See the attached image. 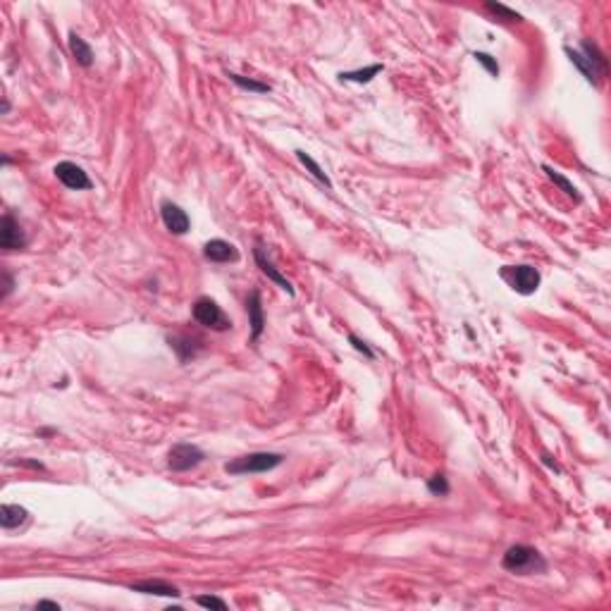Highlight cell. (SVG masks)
Returning <instances> with one entry per match:
<instances>
[{"label":"cell","mask_w":611,"mask_h":611,"mask_svg":"<svg viewBox=\"0 0 611 611\" xmlns=\"http://www.w3.org/2000/svg\"><path fill=\"white\" fill-rule=\"evenodd\" d=\"M502 568L516 575H531V573H545L547 561L535 547L531 545H514L506 549L502 556Z\"/></svg>","instance_id":"cell-1"},{"label":"cell","mask_w":611,"mask_h":611,"mask_svg":"<svg viewBox=\"0 0 611 611\" xmlns=\"http://www.w3.org/2000/svg\"><path fill=\"white\" fill-rule=\"evenodd\" d=\"M284 463L282 454L275 451H251L244 454V456H237L232 461L225 463V473L230 475H251V473H267V470H275L277 465Z\"/></svg>","instance_id":"cell-2"},{"label":"cell","mask_w":611,"mask_h":611,"mask_svg":"<svg viewBox=\"0 0 611 611\" xmlns=\"http://www.w3.org/2000/svg\"><path fill=\"white\" fill-rule=\"evenodd\" d=\"M499 277L521 296L535 294L540 289V282H542L540 270L533 265H504L502 270H499Z\"/></svg>","instance_id":"cell-3"},{"label":"cell","mask_w":611,"mask_h":611,"mask_svg":"<svg viewBox=\"0 0 611 611\" xmlns=\"http://www.w3.org/2000/svg\"><path fill=\"white\" fill-rule=\"evenodd\" d=\"M191 313H194L196 323L203 325V328H208V330H215V332H227V330H232V320L225 316V311L218 306V301L211 299V296H201V299H196Z\"/></svg>","instance_id":"cell-4"},{"label":"cell","mask_w":611,"mask_h":611,"mask_svg":"<svg viewBox=\"0 0 611 611\" xmlns=\"http://www.w3.org/2000/svg\"><path fill=\"white\" fill-rule=\"evenodd\" d=\"M203 461H206V451L196 444H189V442H179L167 451V468L172 473H186V470L196 468Z\"/></svg>","instance_id":"cell-5"},{"label":"cell","mask_w":611,"mask_h":611,"mask_svg":"<svg viewBox=\"0 0 611 611\" xmlns=\"http://www.w3.org/2000/svg\"><path fill=\"white\" fill-rule=\"evenodd\" d=\"M27 234L22 230V225L17 223V218L13 213L3 215V223H0V246L5 251H24L27 248Z\"/></svg>","instance_id":"cell-6"},{"label":"cell","mask_w":611,"mask_h":611,"mask_svg":"<svg viewBox=\"0 0 611 611\" xmlns=\"http://www.w3.org/2000/svg\"><path fill=\"white\" fill-rule=\"evenodd\" d=\"M253 258H255V265L260 267V272H263V275L270 279V282H275L279 289H282V292H287L289 296H294L296 292H294V287H292V282H289L287 277L282 275V272L277 270L275 267V263H272L270 260V255H267V248L263 246V241L260 239H255V246H253Z\"/></svg>","instance_id":"cell-7"},{"label":"cell","mask_w":611,"mask_h":611,"mask_svg":"<svg viewBox=\"0 0 611 611\" xmlns=\"http://www.w3.org/2000/svg\"><path fill=\"white\" fill-rule=\"evenodd\" d=\"M53 172H55V177L72 191H86V189H91V186H93V182L89 179V174H86L84 167L77 165V162H72V160L57 162Z\"/></svg>","instance_id":"cell-8"},{"label":"cell","mask_w":611,"mask_h":611,"mask_svg":"<svg viewBox=\"0 0 611 611\" xmlns=\"http://www.w3.org/2000/svg\"><path fill=\"white\" fill-rule=\"evenodd\" d=\"M160 218H162V225L167 227V232H172V234L177 237H184L186 232L191 230V220L189 215H186V211H182L177 203L167 199L160 201Z\"/></svg>","instance_id":"cell-9"},{"label":"cell","mask_w":611,"mask_h":611,"mask_svg":"<svg viewBox=\"0 0 611 611\" xmlns=\"http://www.w3.org/2000/svg\"><path fill=\"white\" fill-rule=\"evenodd\" d=\"M203 258L211 260V263H237L239 260V248L232 241L211 239L203 246Z\"/></svg>","instance_id":"cell-10"},{"label":"cell","mask_w":611,"mask_h":611,"mask_svg":"<svg viewBox=\"0 0 611 611\" xmlns=\"http://www.w3.org/2000/svg\"><path fill=\"white\" fill-rule=\"evenodd\" d=\"M246 313L248 325H251V342H258L265 330V313H263V299H260L258 289H251L246 299Z\"/></svg>","instance_id":"cell-11"},{"label":"cell","mask_w":611,"mask_h":611,"mask_svg":"<svg viewBox=\"0 0 611 611\" xmlns=\"http://www.w3.org/2000/svg\"><path fill=\"white\" fill-rule=\"evenodd\" d=\"M132 592H141V595H155V597H179L177 585L167 583V580H160V578H148V580H139V583H132L129 585Z\"/></svg>","instance_id":"cell-12"},{"label":"cell","mask_w":611,"mask_h":611,"mask_svg":"<svg viewBox=\"0 0 611 611\" xmlns=\"http://www.w3.org/2000/svg\"><path fill=\"white\" fill-rule=\"evenodd\" d=\"M563 53L568 55V60L573 62V67L578 69L580 74H583L587 84H592V86H597V84H599V79H602V74H604V72H599V69H597L595 65H592V62L587 60V57H585L583 53H580L578 48H571V45H563Z\"/></svg>","instance_id":"cell-13"},{"label":"cell","mask_w":611,"mask_h":611,"mask_svg":"<svg viewBox=\"0 0 611 611\" xmlns=\"http://www.w3.org/2000/svg\"><path fill=\"white\" fill-rule=\"evenodd\" d=\"M29 521V511L20 504H3L0 506V526L3 531H15L22 523Z\"/></svg>","instance_id":"cell-14"},{"label":"cell","mask_w":611,"mask_h":611,"mask_svg":"<svg viewBox=\"0 0 611 611\" xmlns=\"http://www.w3.org/2000/svg\"><path fill=\"white\" fill-rule=\"evenodd\" d=\"M67 45H69V53H72V57H74V60H77V65L86 67V69H89V67L93 65V48H91L89 43H86L84 38L79 36L77 31L69 34Z\"/></svg>","instance_id":"cell-15"},{"label":"cell","mask_w":611,"mask_h":611,"mask_svg":"<svg viewBox=\"0 0 611 611\" xmlns=\"http://www.w3.org/2000/svg\"><path fill=\"white\" fill-rule=\"evenodd\" d=\"M167 344H170L172 351L177 353L179 363H186V360H191L196 353H199V344L186 335H170L167 337Z\"/></svg>","instance_id":"cell-16"},{"label":"cell","mask_w":611,"mask_h":611,"mask_svg":"<svg viewBox=\"0 0 611 611\" xmlns=\"http://www.w3.org/2000/svg\"><path fill=\"white\" fill-rule=\"evenodd\" d=\"M385 69L382 62H375V65H368L363 69H351V72H339V79L342 81H351V84H370L377 74Z\"/></svg>","instance_id":"cell-17"},{"label":"cell","mask_w":611,"mask_h":611,"mask_svg":"<svg viewBox=\"0 0 611 611\" xmlns=\"http://www.w3.org/2000/svg\"><path fill=\"white\" fill-rule=\"evenodd\" d=\"M542 170L547 174V179H549V182H554L559 189H561L563 194L568 196V199H573L575 203H580V194H578V189L573 186V182H568V179L563 177V174L559 172V170H554L552 165H542Z\"/></svg>","instance_id":"cell-18"},{"label":"cell","mask_w":611,"mask_h":611,"mask_svg":"<svg viewBox=\"0 0 611 611\" xmlns=\"http://www.w3.org/2000/svg\"><path fill=\"white\" fill-rule=\"evenodd\" d=\"M225 77L232 81V84H237L239 89L244 91H251V93H270L272 86L265 84V81H255V79H248V77H241V74L237 72H225Z\"/></svg>","instance_id":"cell-19"},{"label":"cell","mask_w":611,"mask_h":611,"mask_svg":"<svg viewBox=\"0 0 611 611\" xmlns=\"http://www.w3.org/2000/svg\"><path fill=\"white\" fill-rule=\"evenodd\" d=\"M296 158H299V162H301V165H304L306 170L311 172L313 177H316L320 184H325V189H332V186H335V184H332V179H330L328 174L323 172V167H320L318 162L313 160L311 155L306 153V150H296Z\"/></svg>","instance_id":"cell-20"},{"label":"cell","mask_w":611,"mask_h":611,"mask_svg":"<svg viewBox=\"0 0 611 611\" xmlns=\"http://www.w3.org/2000/svg\"><path fill=\"white\" fill-rule=\"evenodd\" d=\"M578 50L587 57V60L592 62V65L599 69V72H607V57H604V53L599 50L597 43H592L590 38H585V41H580V48Z\"/></svg>","instance_id":"cell-21"},{"label":"cell","mask_w":611,"mask_h":611,"mask_svg":"<svg viewBox=\"0 0 611 611\" xmlns=\"http://www.w3.org/2000/svg\"><path fill=\"white\" fill-rule=\"evenodd\" d=\"M428 492L433 494V497H447V494L451 492V485L449 480H447V475L435 473L433 478H428Z\"/></svg>","instance_id":"cell-22"},{"label":"cell","mask_w":611,"mask_h":611,"mask_svg":"<svg viewBox=\"0 0 611 611\" xmlns=\"http://www.w3.org/2000/svg\"><path fill=\"white\" fill-rule=\"evenodd\" d=\"M485 8L490 10L494 17H499V22H523V17L516 13V10L506 8L502 3H492L490 0V3H485Z\"/></svg>","instance_id":"cell-23"},{"label":"cell","mask_w":611,"mask_h":611,"mask_svg":"<svg viewBox=\"0 0 611 611\" xmlns=\"http://www.w3.org/2000/svg\"><path fill=\"white\" fill-rule=\"evenodd\" d=\"M473 60H475V62H480V65L485 67L487 72L492 74V77H499V62H497V57H494V55L482 53V50H475V53H473Z\"/></svg>","instance_id":"cell-24"},{"label":"cell","mask_w":611,"mask_h":611,"mask_svg":"<svg viewBox=\"0 0 611 611\" xmlns=\"http://www.w3.org/2000/svg\"><path fill=\"white\" fill-rule=\"evenodd\" d=\"M196 604L199 607H206V609H218V611H225L227 609V602L223 597H215V595H199L196 597Z\"/></svg>","instance_id":"cell-25"},{"label":"cell","mask_w":611,"mask_h":611,"mask_svg":"<svg viewBox=\"0 0 611 611\" xmlns=\"http://www.w3.org/2000/svg\"><path fill=\"white\" fill-rule=\"evenodd\" d=\"M349 344H351L353 349H356L358 353H363V356L368 358V360H375V351H372V349L368 346V342H363V339H360L358 335L349 332Z\"/></svg>","instance_id":"cell-26"},{"label":"cell","mask_w":611,"mask_h":611,"mask_svg":"<svg viewBox=\"0 0 611 611\" xmlns=\"http://www.w3.org/2000/svg\"><path fill=\"white\" fill-rule=\"evenodd\" d=\"M13 289H15V279L8 270H5L3 272V299H8V296L13 294Z\"/></svg>","instance_id":"cell-27"},{"label":"cell","mask_w":611,"mask_h":611,"mask_svg":"<svg viewBox=\"0 0 611 611\" xmlns=\"http://www.w3.org/2000/svg\"><path fill=\"white\" fill-rule=\"evenodd\" d=\"M36 609H55V611H60V604L50 602V599H41V602H36Z\"/></svg>","instance_id":"cell-28"},{"label":"cell","mask_w":611,"mask_h":611,"mask_svg":"<svg viewBox=\"0 0 611 611\" xmlns=\"http://www.w3.org/2000/svg\"><path fill=\"white\" fill-rule=\"evenodd\" d=\"M542 463H545V465H549V468H552V470H556V473H561V465H559L556 461H552L549 454H542Z\"/></svg>","instance_id":"cell-29"},{"label":"cell","mask_w":611,"mask_h":611,"mask_svg":"<svg viewBox=\"0 0 611 611\" xmlns=\"http://www.w3.org/2000/svg\"><path fill=\"white\" fill-rule=\"evenodd\" d=\"M15 463H20V465H27V468H36V470H43V463H38V461H29V458H20V461H15Z\"/></svg>","instance_id":"cell-30"},{"label":"cell","mask_w":611,"mask_h":611,"mask_svg":"<svg viewBox=\"0 0 611 611\" xmlns=\"http://www.w3.org/2000/svg\"><path fill=\"white\" fill-rule=\"evenodd\" d=\"M8 113H10V103L3 101V115H8Z\"/></svg>","instance_id":"cell-31"}]
</instances>
